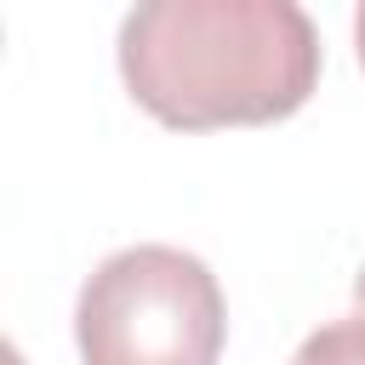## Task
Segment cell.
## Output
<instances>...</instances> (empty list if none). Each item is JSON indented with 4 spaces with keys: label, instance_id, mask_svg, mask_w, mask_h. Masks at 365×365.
<instances>
[{
    "label": "cell",
    "instance_id": "cell-1",
    "mask_svg": "<svg viewBox=\"0 0 365 365\" xmlns=\"http://www.w3.org/2000/svg\"><path fill=\"white\" fill-rule=\"evenodd\" d=\"M120 74L160 125H274L314 97L319 34L297 0H143L120 23Z\"/></svg>",
    "mask_w": 365,
    "mask_h": 365
},
{
    "label": "cell",
    "instance_id": "cell-2",
    "mask_svg": "<svg viewBox=\"0 0 365 365\" xmlns=\"http://www.w3.org/2000/svg\"><path fill=\"white\" fill-rule=\"evenodd\" d=\"M222 336V285L177 245H125L103 257L74 302L86 365H217Z\"/></svg>",
    "mask_w": 365,
    "mask_h": 365
},
{
    "label": "cell",
    "instance_id": "cell-3",
    "mask_svg": "<svg viewBox=\"0 0 365 365\" xmlns=\"http://www.w3.org/2000/svg\"><path fill=\"white\" fill-rule=\"evenodd\" d=\"M291 365H365V314H348V319H331L319 325Z\"/></svg>",
    "mask_w": 365,
    "mask_h": 365
},
{
    "label": "cell",
    "instance_id": "cell-4",
    "mask_svg": "<svg viewBox=\"0 0 365 365\" xmlns=\"http://www.w3.org/2000/svg\"><path fill=\"white\" fill-rule=\"evenodd\" d=\"M354 40H359V63H365V6H359V17H354Z\"/></svg>",
    "mask_w": 365,
    "mask_h": 365
},
{
    "label": "cell",
    "instance_id": "cell-5",
    "mask_svg": "<svg viewBox=\"0 0 365 365\" xmlns=\"http://www.w3.org/2000/svg\"><path fill=\"white\" fill-rule=\"evenodd\" d=\"M354 302H359V314H365V268H359V279H354Z\"/></svg>",
    "mask_w": 365,
    "mask_h": 365
}]
</instances>
